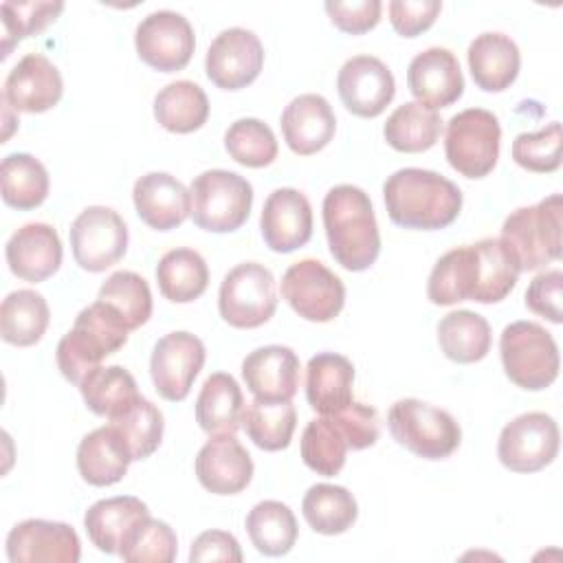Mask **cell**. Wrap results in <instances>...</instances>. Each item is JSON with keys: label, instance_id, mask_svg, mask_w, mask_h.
I'll return each instance as SVG.
<instances>
[{"label": "cell", "instance_id": "cell-24", "mask_svg": "<svg viewBox=\"0 0 563 563\" xmlns=\"http://www.w3.org/2000/svg\"><path fill=\"white\" fill-rule=\"evenodd\" d=\"M299 356L286 345H264L242 361V378L257 400H290L299 387Z\"/></svg>", "mask_w": 563, "mask_h": 563}, {"label": "cell", "instance_id": "cell-16", "mask_svg": "<svg viewBox=\"0 0 563 563\" xmlns=\"http://www.w3.org/2000/svg\"><path fill=\"white\" fill-rule=\"evenodd\" d=\"M336 90L352 114L374 119L391 103L396 81L391 70L378 57L354 55L341 66L336 75Z\"/></svg>", "mask_w": 563, "mask_h": 563}, {"label": "cell", "instance_id": "cell-15", "mask_svg": "<svg viewBox=\"0 0 563 563\" xmlns=\"http://www.w3.org/2000/svg\"><path fill=\"white\" fill-rule=\"evenodd\" d=\"M264 66V46L260 37L242 26L224 29L213 37L205 55V70L213 86L222 90H242L253 84Z\"/></svg>", "mask_w": 563, "mask_h": 563}, {"label": "cell", "instance_id": "cell-47", "mask_svg": "<svg viewBox=\"0 0 563 563\" xmlns=\"http://www.w3.org/2000/svg\"><path fill=\"white\" fill-rule=\"evenodd\" d=\"M178 552V539L169 523L161 519H141L123 539L119 556L128 563H172Z\"/></svg>", "mask_w": 563, "mask_h": 563}, {"label": "cell", "instance_id": "cell-34", "mask_svg": "<svg viewBox=\"0 0 563 563\" xmlns=\"http://www.w3.org/2000/svg\"><path fill=\"white\" fill-rule=\"evenodd\" d=\"M51 321V310L44 295L20 288L9 292L0 306V334L7 343L18 347L35 345Z\"/></svg>", "mask_w": 563, "mask_h": 563}, {"label": "cell", "instance_id": "cell-18", "mask_svg": "<svg viewBox=\"0 0 563 563\" xmlns=\"http://www.w3.org/2000/svg\"><path fill=\"white\" fill-rule=\"evenodd\" d=\"M64 81L57 66L42 53L24 55L7 75L2 99L13 112H46L59 103Z\"/></svg>", "mask_w": 563, "mask_h": 563}, {"label": "cell", "instance_id": "cell-39", "mask_svg": "<svg viewBox=\"0 0 563 563\" xmlns=\"http://www.w3.org/2000/svg\"><path fill=\"white\" fill-rule=\"evenodd\" d=\"M246 532L255 550L264 556H284L292 550L299 528L292 510L275 499L255 504L246 515Z\"/></svg>", "mask_w": 563, "mask_h": 563}, {"label": "cell", "instance_id": "cell-26", "mask_svg": "<svg viewBox=\"0 0 563 563\" xmlns=\"http://www.w3.org/2000/svg\"><path fill=\"white\" fill-rule=\"evenodd\" d=\"M468 70L477 88L501 92L510 88L519 75L521 55L515 40L506 33L486 31L468 44Z\"/></svg>", "mask_w": 563, "mask_h": 563}, {"label": "cell", "instance_id": "cell-32", "mask_svg": "<svg viewBox=\"0 0 563 563\" xmlns=\"http://www.w3.org/2000/svg\"><path fill=\"white\" fill-rule=\"evenodd\" d=\"M154 119L174 134L196 132L209 119V99L196 81H172L154 97Z\"/></svg>", "mask_w": 563, "mask_h": 563}, {"label": "cell", "instance_id": "cell-48", "mask_svg": "<svg viewBox=\"0 0 563 563\" xmlns=\"http://www.w3.org/2000/svg\"><path fill=\"white\" fill-rule=\"evenodd\" d=\"M62 11H64V2L4 0L0 4V13H2V59L9 57L11 48L20 40L44 31Z\"/></svg>", "mask_w": 563, "mask_h": 563}, {"label": "cell", "instance_id": "cell-19", "mask_svg": "<svg viewBox=\"0 0 563 563\" xmlns=\"http://www.w3.org/2000/svg\"><path fill=\"white\" fill-rule=\"evenodd\" d=\"M260 229L266 246L275 253H292L312 235V207L308 198L292 187H279L268 194Z\"/></svg>", "mask_w": 563, "mask_h": 563}, {"label": "cell", "instance_id": "cell-42", "mask_svg": "<svg viewBox=\"0 0 563 563\" xmlns=\"http://www.w3.org/2000/svg\"><path fill=\"white\" fill-rule=\"evenodd\" d=\"M477 249V288L473 301L499 303L517 284L519 268L499 238H484L475 242Z\"/></svg>", "mask_w": 563, "mask_h": 563}, {"label": "cell", "instance_id": "cell-46", "mask_svg": "<svg viewBox=\"0 0 563 563\" xmlns=\"http://www.w3.org/2000/svg\"><path fill=\"white\" fill-rule=\"evenodd\" d=\"M227 154L244 167H266L277 158V139L273 130L253 117L233 121L224 132Z\"/></svg>", "mask_w": 563, "mask_h": 563}, {"label": "cell", "instance_id": "cell-45", "mask_svg": "<svg viewBox=\"0 0 563 563\" xmlns=\"http://www.w3.org/2000/svg\"><path fill=\"white\" fill-rule=\"evenodd\" d=\"M99 301L112 306L128 330H136L152 317V292L150 284L134 271L112 273L99 288Z\"/></svg>", "mask_w": 563, "mask_h": 563}, {"label": "cell", "instance_id": "cell-5", "mask_svg": "<svg viewBox=\"0 0 563 563\" xmlns=\"http://www.w3.org/2000/svg\"><path fill=\"white\" fill-rule=\"evenodd\" d=\"M499 354L506 376L521 389L541 391L559 376L556 341L534 321L508 323L499 339Z\"/></svg>", "mask_w": 563, "mask_h": 563}, {"label": "cell", "instance_id": "cell-33", "mask_svg": "<svg viewBox=\"0 0 563 563\" xmlns=\"http://www.w3.org/2000/svg\"><path fill=\"white\" fill-rule=\"evenodd\" d=\"M156 282L165 299L172 303H189L207 290L209 266L194 249H172L156 264Z\"/></svg>", "mask_w": 563, "mask_h": 563}, {"label": "cell", "instance_id": "cell-44", "mask_svg": "<svg viewBox=\"0 0 563 563\" xmlns=\"http://www.w3.org/2000/svg\"><path fill=\"white\" fill-rule=\"evenodd\" d=\"M347 442L330 416L310 420L301 433L303 464L323 477H334L345 464Z\"/></svg>", "mask_w": 563, "mask_h": 563}, {"label": "cell", "instance_id": "cell-50", "mask_svg": "<svg viewBox=\"0 0 563 563\" xmlns=\"http://www.w3.org/2000/svg\"><path fill=\"white\" fill-rule=\"evenodd\" d=\"M330 418L336 422V427L345 435V442L352 451H363V449L376 444V440L380 435L378 413L374 407H369L365 402L352 400L347 407L332 413Z\"/></svg>", "mask_w": 563, "mask_h": 563}, {"label": "cell", "instance_id": "cell-54", "mask_svg": "<svg viewBox=\"0 0 563 563\" xmlns=\"http://www.w3.org/2000/svg\"><path fill=\"white\" fill-rule=\"evenodd\" d=\"M189 561L200 563V561H229V563H240L242 561V550L238 539L231 532L224 530H205L198 534L191 543L189 550Z\"/></svg>", "mask_w": 563, "mask_h": 563}, {"label": "cell", "instance_id": "cell-41", "mask_svg": "<svg viewBox=\"0 0 563 563\" xmlns=\"http://www.w3.org/2000/svg\"><path fill=\"white\" fill-rule=\"evenodd\" d=\"M242 427L262 451H282L290 444L297 411L290 400H251L242 413Z\"/></svg>", "mask_w": 563, "mask_h": 563}, {"label": "cell", "instance_id": "cell-53", "mask_svg": "<svg viewBox=\"0 0 563 563\" xmlns=\"http://www.w3.org/2000/svg\"><path fill=\"white\" fill-rule=\"evenodd\" d=\"M325 13L330 15L332 24L350 35H361L372 31L378 20L383 4L378 0H356V2H339V0H328Z\"/></svg>", "mask_w": 563, "mask_h": 563}, {"label": "cell", "instance_id": "cell-28", "mask_svg": "<svg viewBox=\"0 0 563 563\" xmlns=\"http://www.w3.org/2000/svg\"><path fill=\"white\" fill-rule=\"evenodd\" d=\"M145 517H150L145 501L132 495H117L95 501L84 515V528L97 550L119 554L125 534Z\"/></svg>", "mask_w": 563, "mask_h": 563}, {"label": "cell", "instance_id": "cell-22", "mask_svg": "<svg viewBox=\"0 0 563 563\" xmlns=\"http://www.w3.org/2000/svg\"><path fill=\"white\" fill-rule=\"evenodd\" d=\"M132 200L139 218L154 231H172L191 216L189 189L167 172L136 178Z\"/></svg>", "mask_w": 563, "mask_h": 563}, {"label": "cell", "instance_id": "cell-9", "mask_svg": "<svg viewBox=\"0 0 563 563\" xmlns=\"http://www.w3.org/2000/svg\"><path fill=\"white\" fill-rule=\"evenodd\" d=\"M277 308L275 277L257 262H242L233 266L218 292L220 317L240 330H251L264 325Z\"/></svg>", "mask_w": 563, "mask_h": 563}, {"label": "cell", "instance_id": "cell-30", "mask_svg": "<svg viewBox=\"0 0 563 563\" xmlns=\"http://www.w3.org/2000/svg\"><path fill=\"white\" fill-rule=\"evenodd\" d=\"M244 396L238 380L227 372L211 374L196 398V422L209 435L235 433L242 427Z\"/></svg>", "mask_w": 563, "mask_h": 563}, {"label": "cell", "instance_id": "cell-23", "mask_svg": "<svg viewBox=\"0 0 563 563\" xmlns=\"http://www.w3.org/2000/svg\"><path fill=\"white\" fill-rule=\"evenodd\" d=\"M62 240L46 222H29L20 227L4 246L11 273L29 284H40L57 273L62 264Z\"/></svg>", "mask_w": 563, "mask_h": 563}, {"label": "cell", "instance_id": "cell-49", "mask_svg": "<svg viewBox=\"0 0 563 563\" xmlns=\"http://www.w3.org/2000/svg\"><path fill=\"white\" fill-rule=\"evenodd\" d=\"M563 132L561 123L552 121L539 132H521L515 136L510 154L512 161L534 174H550L561 167Z\"/></svg>", "mask_w": 563, "mask_h": 563}, {"label": "cell", "instance_id": "cell-31", "mask_svg": "<svg viewBox=\"0 0 563 563\" xmlns=\"http://www.w3.org/2000/svg\"><path fill=\"white\" fill-rule=\"evenodd\" d=\"M477 288L475 244L446 251L433 266L427 282V297L435 306H453L471 299Z\"/></svg>", "mask_w": 563, "mask_h": 563}, {"label": "cell", "instance_id": "cell-25", "mask_svg": "<svg viewBox=\"0 0 563 563\" xmlns=\"http://www.w3.org/2000/svg\"><path fill=\"white\" fill-rule=\"evenodd\" d=\"M279 125L286 145L299 156H310L332 141L336 117L325 97L306 92L284 108Z\"/></svg>", "mask_w": 563, "mask_h": 563}, {"label": "cell", "instance_id": "cell-14", "mask_svg": "<svg viewBox=\"0 0 563 563\" xmlns=\"http://www.w3.org/2000/svg\"><path fill=\"white\" fill-rule=\"evenodd\" d=\"M205 358V343L196 334L178 330L161 336L150 358V374L158 396L169 402L185 400Z\"/></svg>", "mask_w": 563, "mask_h": 563}, {"label": "cell", "instance_id": "cell-20", "mask_svg": "<svg viewBox=\"0 0 563 563\" xmlns=\"http://www.w3.org/2000/svg\"><path fill=\"white\" fill-rule=\"evenodd\" d=\"M407 86L416 101L438 110L455 103L464 92V77L457 57L442 46L418 53L407 68Z\"/></svg>", "mask_w": 563, "mask_h": 563}, {"label": "cell", "instance_id": "cell-36", "mask_svg": "<svg viewBox=\"0 0 563 563\" xmlns=\"http://www.w3.org/2000/svg\"><path fill=\"white\" fill-rule=\"evenodd\" d=\"M79 391L86 407L108 420L121 416L141 398L134 376L121 365L95 367L79 383Z\"/></svg>", "mask_w": 563, "mask_h": 563}, {"label": "cell", "instance_id": "cell-40", "mask_svg": "<svg viewBox=\"0 0 563 563\" xmlns=\"http://www.w3.org/2000/svg\"><path fill=\"white\" fill-rule=\"evenodd\" d=\"M301 512L314 532L334 537L352 528L358 517V506L345 486L314 484L303 495Z\"/></svg>", "mask_w": 563, "mask_h": 563}, {"label": "cell", "instance_id": "cell-52", "mask_svg": "<svg viewBox=\"0 0 563 563\" xmlns=\"http://www.w3.org/2000/svg\"><path fill=\"white\" fill-rule=\"evenodd\" d=\"M561 290H563V273L559 268L543 271L530 282L526 290V308L552 323H561L563 321Z\"/></svg>", "mask_w": 563, "mask_h": 563}, {"label": "cell", "instance_id": "cell-3", "mask_svg": "<svg viewBox=\"0 0 563 563\" xmlns=\"http://www.w3.org/2000/svg\"><path fill=\"white\" fill-rule=\"evenodd\" d=\"M128 332L130 330L121 314L97 299L79 310L73 328L59 339L55 350L59 372L66 380L79 385L106 356L128 343Z\"/></svg>", "mask_w": 563, "mask_h": 563}, {"label": "cell", "instance_id": "cell-2", "mask_svg": "<svg viewBox=\"0 0 563 563\" xmlns=\"http://www.w3.org/2000/svg\"><path fill=\"white\" fill-rule=\"evenodd\" d=\"M330 253L345 271H367L380 253V233L369 196L356 185L332 187L321 205Z\"/></svg>", "mask_w": 563, "mask_h": 563}, {"label": "cell", "instance_id": "cell-7", "mask_svg": "<svg viewBox=\"0 0 563 563\" xmlns=\"http://www.w3.org/2000/svg\"><path fill=\"white\" fill-rule=\"evenodd\" d=\"M191 220L209 233L238 231L253 207V185L229 169H207L191 180Z\"/></svg>", "mask_w": 563, "mask_h": 563}, {"label": "cell", "instance_id": "cell-13", "mask_svg": "<svg viewBox=\"0 0 563 563\" xmlns=\"http://www.w3.org/2000/svg\"><path fill=\"white\" fill-rule=\"evenodd\" d=\"M136 55L154 70H183L196 48V37L189 20L176 11L161 9L145 15L134 33Z\"/></svg>", "mask_w": 563, "mask_h": 563}, {"label": "cell", "instance_id": "cell-38", "mask_svg": "<svg viewBox=\"0 0 563 563\" xmlns=\"http://www.w3.org/2000/svg\"><path fill=\"white\" fill-rule=\"evenodd\" d=\"M0 187L4 205L18 211H29L46 200L51 180L42 161L26 152H15L2 158Z\"/></svg>", "mask_w": 563, "mask_h": 563}, {"label": "cell", "instance_id": "cell-8", "mask_svg": "<svg viewBox=\"0 0 563 563\" xmlns=\"http://www.w3.org/2000/svg\"><path fill=\"white\" fill-rule=\"evenodd\" d=\"M499 143L501 125L490 110L466 108L446 123V161L466 178H484L493 172L499 158Z\"/></svg>", "mask_w": 563, "mask_h": 563}, {"label": "cell", "instance_id": "cell-27", "mask_svg": "<svg viewBox=\"0 0 563 563\" xmlns=\"http://www.w3.org/2000/svg\"><path fill=\"white\" fill-rule=\"evenodd\" d=\"M352 385L354 365L343 354L319 352L306 365V398L321 416H332L347 407L354 400Z\"/></svg>", "mask_w": 563, "mask_h": 563}, {"label": "cell", "instance_id": "cell-17", "mask_svg": "<svg viewBox=\"0 0 563 563\" xmlns=\"http://www.w3.org/2000/svg\"><path fill=\"white\" fill-rule=\"evenodd\" d=\"M81 543L73 526L48 519H24L7 534L11 563H77Z\"/></svg>", "mask_w": 563, "mask_h": 563}, {"label": "cell", "instance_id": "cell-11", "mask_svg": "<svg viewBox=\"0 0 563 563\" xmlns=\"http://www.w3.org/2000/svg\"><path fill=\"white\" fill-rule=\"evenodd\" d=\"M559 444L561 433L556 420L543 411H528L501 429L497 457L508 471L537 473L554 462Z\"/></svg>", "mask_w": 563, "mask_h": 563}, {"label": "cell", "instance_id": "cell-37", "mask_svg": "<svg viewBox=\"0 0 563 563\" xmlns=\"http://www.w3.org/2000/svg\"><path fill=\"white\" fill-rule=\"evenodd\" d=\"M442 132V119L435 110L407 101L398 106L383 125V136L389 147L405 154L427 152L435 145Z\"/></svg>", "mask_w": 563, "mask_h": 563}, {"label": "cell", "instance_id": "cell-21", "mask_svg": "<svg viewBox=\"0 0 563 563\" xmlns=\"http://www.w3.org/2000/svg\"><path fill=\"white\" fill-rule=\"evenodd\" d=\"M196 477L213 495H235L251 484L253 460L235 433L213 435L196 455Z\"/></svg>", "mask_w": 563, "mask_h": 563}, {"label": "cell", "instance_id": "cell-4", "mask_svg": "<svg viewBox=\"0 0 563 563\" xmlns=\"http://www.w3.org/2000/svg\"><path fill=\"white\" fill-rule=\"evenodd\" d=\"M563 200L552 194L537 205L515 209L501 227V244L508 249L519 273L537 271L561 257Z\"/></svg>", "mask_w": 563, "mask_h": 563}, {"label": "cell", "instance_id": "cell-12", "mask_svg": "<svg viewBox=\"0 0 563 563\" xmlns=\"http://www.w3.org/2000/svg\"><path fill=\"white\" fill-rule=\"evenodd\" d=\"M68 235L75 262L88 273L114 266L128 251V227L110 207H86L73 220Z\"/></svg>", "mask_w": 563, "mask_h": 563}, {"label": "cell", "instance_id": "cell-6", "mask_svg": "<svg viewBox=\"0 0 563 563\" xmlns=\"http://www.w3.org/2000/svg\"><path fill=\"white\" fill-rule=\"evenodd\" d=\"M387 427L400 446L422 460H444L462 442L457 420L418 398L396 400L387 413Z\"/></svg>", "mask_w": 563, "mask_h": 563}, {"label": "cell", "instance_id": "cell-1", "mask_svg": "<svg viewBox=\"0 0 563 563\" xmlns=\"http://www.w3.org/2000/svg\"><path fill=\"white\" fill-rule=\"evenodd\" d=\"M383 198L389 220L402 229L438 231L462 211L460 187L446 176L420 167H405L387 176Z\"/></svg>", "mask_w": 563, "mask_h": 563}, {"label": "cell", "instance_id": "cell-29", "mask_svg": "<svg viewBox=\"0 0 563 563\" xmlns=\"http://www.w3.org/2000/svg\"><path fill=\"white\" fill-rule=\"evenodd\" d=\"M130 462L132 457L123 440L110 424L86 433L77 446V471L90 486H112L121 482Z\"/></svg>", "mask_w": 563, "mask_h": 563}, {"label": "cell", "instance_id": "cell-51", "mask_svg": "<svg viewBox=\"0 0 563 563\" xmlns=\"http://www.w3.org/2000/svg\"><path fill=\"white\" fill-rule=\"evenodd\" d=\"M442 11L440 0H394L389 2V22L402 37L424 33Z\"/></svg>", "mask_w": 563, "mask_h": 563}, {"label": "cell", "instance_id": "cell-35", "mask_svg": "<svg viewBox=\"0 0 563 563\" xmlns=\"http://www.w3.org/2000/svg\"><path fill=\"white\" fill-rule=\"evenodd\" d=\"M438 343L455 363H477L490 352L493 332L488 321L473 310H453L438 323Z\"/></svg>", "mask_w": 563, "mask_h": 563}, {"label": "cell", "instance_id": "cell-10", "mask_svg": "<svg viewBox=\"0 0 563 563\" xmlns=\"http://www.w3.org/2000/svg\"><path fill=\"white\" fill-rule=\"evenodd\" d=\"M282 297L301 319L328 323L343 310L345 286L323 262L306 257L284 273Z\"/></svg>", "mask_w": 563, "mask_h": 563}, {"label": "cell", "instance_id": "cell-43", "mask_svg": "<svg viewBox=\"0 0 563 563\" xmlns=\"http://www.w3.org/2000/svg\"><path fill=\"white\" fill-rule=\"evenodd\" d=\"M108 424L123 440L132 462L150 457L161 446L163 431H165V420L161 409L143 396L132 407H128L121 416L112 418Z\"/></svg>", "mask_w": 563, "mask_h": 563}]
</instances>
